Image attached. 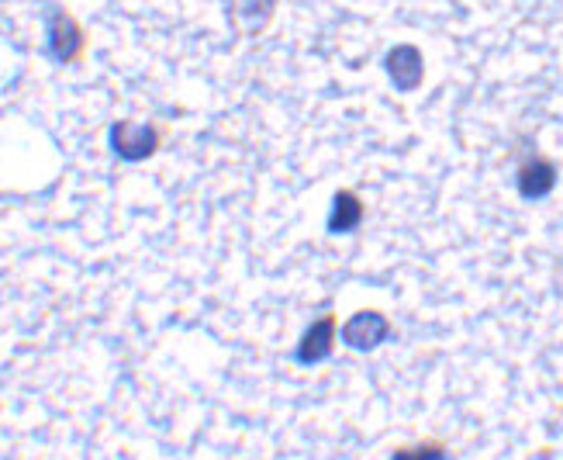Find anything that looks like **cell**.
<instances>
[{
	"label": "cell",
	"mask_w": 563,
	"mask_h": 460,
	"mask_svg": "<svg viewBox=\"0 0 563 460\" xmlns=\"http://www.w3.org/2000/svg\"><path fill=\"white\" fill-rule=\"evenodd\" d=\"M108 145L121 163H145L159 153L163 132L153 121H114L108 132Z\"/></svg>",
	"instance_id": "6da1fadb"
},
{
	"label": "cell",
	"mask_w": 563,
	"mask_h": 460,
	"mask_svg": "<svg viewBox=\"0 0 563 460\" xmlns=\"http://www.w3.org/2000/svg\"><path fill=\"white\" fill-rule=\"evenodd\" d=\"M390 332H395V326H390V319H387L384 311H377V308H360V311H353L350 319L339 326V339L353 353H374V350H380L390 339Z\"/></svg>",
	"instance_id": "7a4b0ae2"
},
{
	"label": "cell",
	"mask_w": 563,
	"mask_h": 460,
	"mask_svg": "<svg viewBox=\"0 0 563 460\" xmlns=\"http://www.w3.org/2000/svg\"><path fill=\"white\" fill-rule=\"evenodd\" d=\"M335 339H339V315L329 308L325 315H318V319H311L305 326L298 347H294V363H301V368H314V363L332 360Z\"/></svg>",
	"instance_id": "3957f363"
},
{
	"label": "cell",
	"mask_w": 563,
	"mask_h": 460,
	"mask_svg": "<svg viewBox=\"0 0 563 460\" xmlns=\"http://www.w3.org/2000/svg\"><path fill=\"white\" fill-rule=\"evenodd\" d=\"M45 48L48 56L56 63H73L84 56L87 48V35L80 29V21L73 18L66 8H53L48 11V21H45Z\"/></svg>",
	"instance_id": "277c9868"
},
{
	"label": "cell",
	"mask_w": 563,
	"mask_h": 460,
	"mask_svg": "<svg viewBox=\"0 0 563 460\" xmlns=\"http://www.w3.org/2000/svg\"><path fill=\"white\" fill-rule=\"evenodd\" d=\"M384 73L387 80L395 84L398 90H419L422 80H426V56L422 48L415 42H398L387 48L384 56Z\"/></svg>",
	"instance_id": "5b68a950"
},
{
	"label": "cell",
	"mask_w": 563,
	"mask_h": 460,
	"mask_svg": "<svg viewBox=\"0 0 563 460\" xmlns=\"http://www.w3.org/2000/svg\"><path fill=\"white\" fill-rule=\"evenodd\" d=\"M556 180H560V169L543 153H529L516 169V187L526 201H543L547 194H553Z\"/></svg>",
	"instance_id": "8992f818"
},
{
	"label": "cell",
	"mask_w": 563,
	"mask_h": 460,
	"mask_svg": "<svg viewBox=\"0 0 563 460\" xmlns=\"http://www.w3.org/2000/svg\"><path fill=\"white\" fill-rule=\"evenodd\" d=\"M366 218V201L360 198V190L353 187H339L332 194V208H329V218H325V232L329 236H350L363 226Z\"/></svg>",
	"instance_id": "52a82bcc"
},
{
	"label": "cell",
	"mask_w": 563,
	"mask_h": 460,
	"mask_svg": "<svg viewBox=\"0 0 563 460\" xmlns=\"http://www.w3.org/2000/svg\"><path fill=\"white\" fill-rule=\"evenodd\" d=\"M390 460H450V450L443 440H422V443L390 450Z\"/></svg>",
	"instance_id": "ba28073f"
},
{
	"label": "cell",
	"mask_w": 563,
	"mask_h": 460,
	"mask_svg": "<svg viewBox=\"0 0 563 460\" xmlns=\"http://www.w3.org/2000/svg\"><path fill=\"white\" fill-rule=\"evenodd\" d=\"M277 11V0H239V18L250 24L253 32L266 29Z\"/></svg>",
	"instance_id": "9c48e42d"
}]
</instances>
